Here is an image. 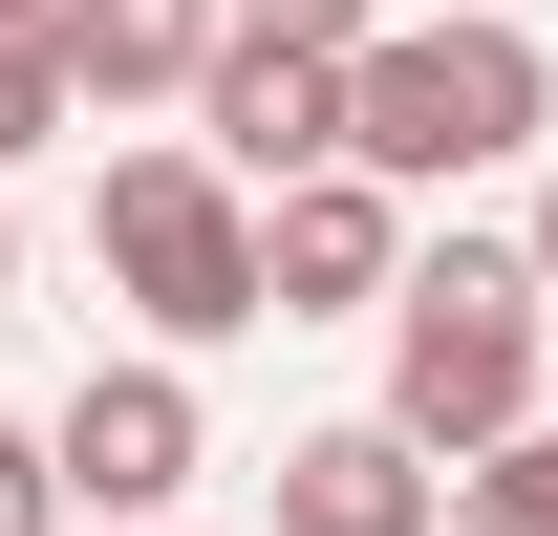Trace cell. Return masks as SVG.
Segmentation results:
<instances>
[{"label":"cell","instance_id":"1","mask_svg":"<svg viewBox=\"0 0 558 536\" xmlns=\"http://www.w3.org/2000/svg\"><path fill=\"white\" fill-rule=\"evenodd\" d=\"M537 365H558L537 258H515V236H429V258H409V301H387V429H409L429 472H494L515 429H558V407H537Z\"/></svg>","mask_w":558,"mask_h":536},{"label":"cell","instance_id":"2","mask_svg":"<svg viewBox=\"0 0 558 536\" xmlns=\"http://www.w3.org/2000/svg\"><path fill=\"white\" fill-rule=\"evenodd\" d=\"M537 130H558V65H537V22H387V44L344 65V172H387V194L515 172Z\"/></svg>","mask_w":558,"mask_h":536},{"label":"cell","instance_id":"3","mask_svg":"<svg viewBox=\"0 0 558 536\" xmlns=\"http://www.w3.org/2000/svg\"><path fill=\"white\" fill-rule=\"evenodd\" d=\"M86 258H108V301L150 322V365H194V343L279 322V279H258V194H236L194 130H172V150H108V194H86Z\"/></svg>","mask_w":558,"mask_h":536},{"label":"cell","instance_id":"4","mask_svg":"<svg viewBox=\"0 0 558 536\" xmlns=\"http://www.w3.org/2000/svg\"><path fill=\"white\" fill-rule=\"evenodd\" d=\"M44 451H65V515H130V536H172V494L215 472V407H194V365H86L65 407H44Z\"/></svg>","mask_w":558,"mask_h":536},{"label":"cell","instance_id":"5","mask_svg":"<svg viewBox=\"0 0 558 536\" xmlns=\"http://www.w3.org/2000/svg\"><path fill=\"white\" fill-rule=\"evenodd\" d=\"M194 150H215L258 215H279V194H323V172H344V65H301V44H215Z\"/></svg>","mask_w":558,"mask_h":536},{"label":"cell","instance_id":"6","mask_svg":"<svg viewBox=\"0 0 558 536\" xmlns=\"http://www.w3.org/2000/svg\"><path fill=\"white\" fill-rule=\"evenodd\" d=\"M258 279H279V322H387V301H409V194H387V172L279 194L258 215Z\"/></svg>","mask_w":558,"mask_h":536},{"label":"cell","instance_id":"7","mask_svg":"<svg viewBox=\"0 0 558 536\" xmlns=\"http://www.w3.org/2000/svg\"><path fill=\"white\" fill-rule=\"evenodd\" d=\"M279 536H451V472H429L387 407H344V429H279Z\"/></svg>","mask_w":558,"mask_h":536},{"label":"cell","instance_id":"8","mask_svg":"<svg viewBox=\"0 0 558 536\" xmlns=\"http://www.w3.org/2000/svg\"><path fill=\"white\" fill-rule=\"evenodd\" d=\"M215 44H236V0H65V86L86 108H194Z\"/></svg>","mask_w":558,"mask_h":536},{"label":"cell","instance_id":"9","mask_svg":"<svg viewBox=\"0 0 558 536\" xmlns=\"http://www.w3.org/2000/svg\"><path fill=\"white\" fill-rule=\"evenodd\" d=\"M451 536H558V429H515L494 472H451Z\"/></svg>","mask_w":558,"mask_h":536},{"label":"cell","instance_id":"10","mask_svg":"<svg viewBox=\"0 0 558 536\" xmlns=\"http://www.w3.org/2000/svg\"><path fill=\"white\" fill-rule=\"evenodd\" d=\"M65 108H86V86H65V22H0V172L65 130Z\"/></svg>","mask_w":558,"mask_h":536},{"label":"cell","instance_id":"11","mask_svg":"<svg viewBox=\"0 0 558 536\" xmlns=\"http://www.w3.org/2000/svg\"><path fill=\"white\" fill-rule=\"evenodd\" d=\"M409 0H236V44H301V65H365Z\"/></svg>","mask_w":558,"mask_h":536},{"label":"cell","instance_id":"12","mask_svg":"<svg viewBox=\"0 0 558 536\" xmlns=\"http://www.w3.org/2000/svg\"><path fill=\"white\" fill-rule=\"evenodd\" d=\"M0 536H65V451L44 429H0Z\"/></svg>","mask_w":558,"mask_h":536},{"label":"cell","instance_id":"13","mask_svg":"<svg viewBox=\"0 0 558 536\" xmlns=\"http://www.w3.org/2000/svg\"><path fill=\"white\" fill-rule=\"evenodd\" d=\"M515 258H537V301H558V172H537V215H515Z\"/></svg>","mask_w":558,"mask_h":536},{"label":"cell","instance_id":"14","mask_svg":"<svg viewBox=\"0 0 558 536\" xmlns=\"http://www.w3.org/2000/svg\"><path fill=\"white\" fill-rule=\"evenodd\" d=\"M409 22H515V0H409Z\"/></svg>","mask_w":558,"mask_h":536},{"label":"cell","instance_id":"15","mask_svg":"<svg viewBox=\"0 0 558 536\" xmlns=\"http://www.w3.org/2000/svg\"><path fill=\"white\" fill-rule=\"evenodd\" d=\"M0 22H65V0H0Z\"/></svg>","mask_w":558,"mask_h":536},{"label":"cell","instance_id":"16","mask_svg":"<svg viewBox=\"0 0 558 536\" xmlns=\"http://www.w3.org/2000/svg\"><path fill=\"white\" fill-rule=\"evenodd\" d=\"M0 279H22V215H0Z\"/></svg>","mask_w":558,"mask_h":536}]
</instances>
